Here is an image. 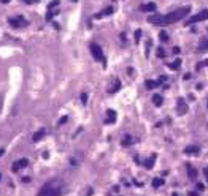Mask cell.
Here are the masks:
<instances>
[{
    "label": "cell",
    "instance_id": "15",
    "mask_svg": "<svg viewBox=\"0 0 208 196\" xmlns=\"http://www.w3.org/2000/svg\"><path fill=\"white\" fill-rule=\"evenodd\" d=\"M145 84H146V89L152 90V89L159 87V85H160V82H159V81H152V79H148L146 82H145Z\"/></svg>",
    "mask_w": 208,
    "mask_h": 196
},
{
    "label": "cell",
    "instance_id": "2",
    "mask_svg": "<svg viewBox=\"0 0 208 196\" xmlns=\"http://www.w3.org/2000/svg\"><path fill=\"white\" fill-rule=\"evenodd\" d=\"M62 191H64V183H62V180H49V182H46L43 188L40 191H38L37 196H61Z\"/></svg>",
    "mask_w": 208,
    "mask_h": 196
},
{
    "label": "cell",
    "instance_id": "4",
    "mask_svg": "<svg viewBox=\"0 0 208 196\" xmlns=\"http://www.w3.org/2000/svg\"><path fill=\"white\" fill-rule=\"evenodd\" d=\"M207 19H208V10H203V11H200V13H197L195 16H192V18L187 19L186 25L195 24V22H200V21H207Z\"/></svg>",
    "mask_w": 208,
    "mask_h": 196
},
{
    "label": "cell",
    "instance_id": "30",
    "mask_svg": "<svg viewBox=\"0 0 208 196\" xmlns=\"http://www.w3.org/2000/svg\"><path fill=\"white\" fill-rule=\"evenodd\" d=\"M173 54H180V48H173Z\"/></svg>",
    "mask_w": 208,
    "mask_h": 196
},
{
    "label": "cell",
    "instance_id": "25",
    "mask_svg": "<svg viewBox=\"0 0 208 196\" xmlns=\"http://www.w3.org/2000/svg\"><path fill=\"white\" fill-rule=\"evenodd\" d=\"M157 57H160V59L165 57V51H164L162 48H157Z\"/></svg>",
    "mask_w": 208,
    "mask_h": 196
},
{
    "label": "cell",
    "instance_id": "20",
    "mask_svg": "<svg viewBox=\"0 0 208 196\" xmlns=\"http://www.w3.org/2000/svg\"><path fill=\"white\" fill-rule=\"evenodd\" d=\"M162 101H164V98L160 97V95H154V97H152V103H154L156 106H160V104H162Z\"/></svg>",
    "mask_w": 208,
    "mask_h": 196
},
{
    "label": "cell",
    "instance_id": "29",
    "mask_svg": "<svg viewBox=\"0 0 208 196\" xmlns=\"http://www.w3.org/2000/svg\"><path fill=\"white\" fill-rule=\"evenodd\" d=\"M197 187H199V190H203V188H205V185H203V183H197Z\"/></svg>",
    "mask_w": 208,
    "mask_h": 196
},
{
    "label": "cell",
    "instance_id": "37",
    "mask_svg": "<svg viewBox=\"0 0 208 196\" xmlns=\"http://www.w3.org/2000/svg\"><path fill=\"white\" fill-rule=\"evenodd\" d=\"M0 180H2V174H0Z\"/></svg>",
    "mask_w": 208,
    "mask_h": 196
},
{
    "label": "cell",
    "instance_id": "21",
    "mask_svg": "<svg viewBox=\"0 0 208 196\" xmlns=\"http://www.w3.org/2000/svg\"><path fill=\"white\" fill-rule=\"evenodd\" d=\"M162 183H164V180H162V179H157V177H156V179H152V187H154V188L162 187Z\"/></svg>",
    "mask_w": 208,
    "mask_h": 196
},
{
    "label": "cell",
    "instance_id": "13",
    "mask_svg": "<svg viewBox=\"0 0 208 196\" xmlns=\"http://www.w3.org/2000/svg\"><path fill=\"white\" fill-rule=\"evenodd\" d=\"M45 130H43V128H41V130H38V131H35V135L32 136V141H33V142H38V141H40V139H43V138H45Z\"/></svg>",
    "mask_w": 208,
    "mask_h": 196
},
{
    "label": "cell",
    "instance_id": "33",
    "mask_svg": "<svg viewBox=\"0 0 208 196\" xmlns=\"http://www.w3.org/2000/svg\"><path fill=\"white\" fill-rule=\"evenodd\" d=\"M0 2H2V3H10L11 0H0Z\"/></svg>",
    "mask_w": 208,
    "mask_h": 196
},
{
    "label": "cell",
    "instance_id": "17",
    "mask_svg": "<svg viewBox=\"0 0 208 196\" xmlns=\"http://www.w3.org/2000/svg\"><path fill=\"white\" fill-rule=\"evenodd\" d=\"M142 11H156V3H146V5H142Z\"/></svg>",
    "mask_w": 208,
    "mask_h": 196
},
{
    "label": "cell",
    "instance_id": "8",
    "mask_svg": "<svg viewBox=\"0 0 208 196\" xmlns=\"http://www.w3.org/2000/svg\"><path fill=\"white\" fill-rule=\"evenodd\" d=\"M119 89H121V81H119V79H113L111 85H108L107 92H108V93H116Z\"/></svg>",
    "mask_w": 208,
    "mask_h": 196
},
{
    "label": "cell",
    "instance_id": "35",
    "mask_svg": "<svg viewBox=\"0 0 208 196\" xmlns=\"http://www.w3.org/2000/svg\"><path fill=\"white\" fill-rule=\"evenodd\" d=\"M24 2H26V3H30V2H32V0H24Z\"/></svg>",
    "mask_w": 208,
    "mask_h": 196
},
{
    "label": "cell",
    "instance_id": "27",
    "mask_svg": "<svg viewBox=\"0 0 208 196\" xmlns=\"http://www.w3.org/2000/svg\"><path fill=\"white\" fill-rule=\"evenodd\" d=\"M81 103H83V104L88 103V95H86V93H83V95H81Z\"/></svg>",
    "mask_w": 208,
    "mask_h": 196
},
{
    "label": "cell",
    "instance_id": "22",
    "mask_svg": "<svg viewBox=\"0 0 208 196\" xmlns=\"http://www.w3.org/2000/svg\"><path fill=\"white\" fill-rule=\"evenodd\" d=\"M160 41H164V43H167L168 41V35H167V32H160Z\"/></svg>",
    "mask_w": 208,
    "mask_h": 196
},
{
    "label": "cell",
    "instance_id": "9",
    "mask_svg": "<svg viewBox=\"0 0 208 196\" xmlns=\"http://www.w3.org/2000/svg\"><path fill=\"white\" fill-rule=\"evenodd\" d=\"M116 122V112L113 109H107V117H105V123L111 125Z\"/></svg>",
    "mask_w": 208,
    "mask_h": 196
},
{
    "label": "cell",
    "instance_id": "32",
    "mask_svg": "<svg viewBox=\"0 0 208 196\" xmlns=\"http://www.w3.org/2000/svg\"><path fill=\"white\" fill-rule=\"evenodd\" d=\"M3 154H5V149H0V157H2Z\"/></svg>",
    "mask_w": 208,
    "mask_h": 196
},
{
    "label": "cell",
    "instance_id": "38",
    "mask_svg": "<svg viewBox=\"0 0 208 196\" xmlns=\"http://www.w3.org/2000/svg\"><path fill=\"white\" fill-rule=\"evenodd\" d=\"M207 106H208V100H207Z\"/></svg>",
    "mask_w": 208,
    "mask_h": 196
},
{
    "label": "cell",
    "instance_id": "16",
    "mask_svg": "<svg viewBox=\"0 0 208 196\" xmlns=\"http://www.w3.org/2000/svg\"><path fill=\"white\" fill-rule=\"evenodd\" d=\"M180 65H181V59H175L173 62H170V63H167V66L170 70H178Z\"/></svg>",
    "mask_w": 208,
    "mask_h": 196
},
{
    "label": "cell",
    "instance_id": "18",
    "mask_svg": "<svg viewBox=\"0 0 208 196\" xmlns=\"http://www.w3.org/2000/svg\"><path fill=\"white\" fill-rule=\"evenodd\" d=\"M113 11H115V10H113V8H111V6H108V8H105L103 11H102V13H99V14H95V18H97V19H99V18H102V16H108V14H111V13H113Z\"/></svg>",
    "mask_w": 208,
    "mask_h": 196
},
{
    "label": "cell",
    "instance_id": "5",
    "mask_svg": "<svg viewBox=\"0 0 208 196\" xmlns=\"http://www.w3.org/2000/svg\"><path fill=\"white\" fill-rule=\"evenodd\" d=\"M8 22H10V25H11V27H14V29H21V27H26L27 24H29V22H27L22 16L10 18V19H8Z\"/></svg>",
    "mask_w": 208,
    "mask_h": 196
},
{
    "label": "cell",
    "instance_id": "24",
    "mask_svg": "<svg viewBox=\"0 0 208 196\" xmlns=\"http://www.w3.org/2000/svg\"><path fill=\"white\" fill-rule=\"evenodd\" d=\"M202 66H208V59H207L205 62H200V63H197V65H195V70H200Z\"/></svg>",
    "mask_w": 208,
    "mask_h": 196
},
{
    "label": "cell",
    "instance_id": "14",
    "mask_svg": "<svg viewBox=\"0 0 208 196\" xmlns=\"http://www.w3.org/2000/svg\"><path fill=\"white\" fill-rule=\"evenodd\" d=\"M154 161H156V154H152L150 158L145 161V168H146V169H151V168L154 166Z\"/></svg>",
    "mask_w": 208,
    "mask_h": 196
},
{
    "label": "cell",
    "instance_id": "12",
    "mask_svg": "<svg viewBox=\"0 0 208 196\" xmlns=\"http://www.w3.org/2000/svg\"><path fill=\"white\" fill-rule=\"evenodd\" d=\"M186 168H187V176H189V179L191 180H195V177H197V169H194L189 163L186 164Z\"/></svg>",
    "mask_w": 208,
    "mask_h": 196
},
{
    "label": "cell",
    "instance_id": "34",
    "mask_svg": "<svg viewBox=\"0 0 208 196\" xmlns=\"http://www.w3.org/2000/svg\"><path fill=\"white\" fill-rule=\"evenodd\" d=\"M205 177H207V182H208V169H205Z\"/></svg>",
    "mask_w": 208,
    "mask_h": 196
},
{
    "label": "cell",
    "instance_id": "36",
    "mask_svg": "<svg viewBox=\"0 0 208 196\" xmlns=\"http://www.w3.org/2000/svg\"><path fill=\"white\" fill-rule=\"evenodd\" d=\"M172 196H178V195H176V193H173V195H172Z\"/></svg>",
    "mask_w": 208,
    "mask_h": 196
},
{
    "label": "cell",
    "instance_id": "23",
    "mask_svg": "<svg viewBox=\"0 0 208 196\" xmlns=\"http://www.w3.org/2000/svg\"><path fill=\"white\" fill-rule=\"evenodd\" d=\"M59 3H61L59 0H53V2L48 5V8H49V10H54V6H59Z\"/></svg>",
    "mask_w": 208,
    "mask_h": 196
},
{
    "label": "cell",
    "instance_id": "26",
    "mask_svg": "<svg viewBox=\"0 0 208 196\" xmlns=\"http://www.w3.org/2000/svg\"><path fill=\"white\" fill-rule=\"evenodd\" d=\"M140 37H142V30H137L135 32V43L140 41Z\"/></svg>",
    "mask_w": 208,
    "mask_h": 196
},
{
    "label": "cell",
    "instance_id": "10",
    "mask_svg": "<svg viewBox=\"0 0 208 196\" xmlns=\"http://www.w3.org/2000/svg\"><path fill=\"white\" fill-rule=\"evenodd\" d=\"M132 142H133L132 135H127V133H125V135L123 136V139H121V144H123V147H130Z\"/></svg>",
    "mask_w": 208,
    "mask_h": 196
},
{
    "label": "cell",
    "instance_id": "28",
    "mask_svg": "<svg viewBox=\"0 0 208 196\" xmlns=\"http://www.w3.org/2000/svg\"><path fill=\"white\" fill-rule=\"evenodd\" d=\"M67 120H68V117H67V116H64V117H62V119H61V122H59V123H61V125H62V123H65V122H67Z\"/></svg>",
    "mask_w": 208,
    "mask_h": 196
},
{
    "label": "cell",
    "instance_id": "3",
    "mask_svg": "<svg viewBox=\"0 0 208 196\" xmlns=\"http://www.w3.org/2000/svg\"><path fill=\"white\" fill-rule=\"evenodd\" d=\"M91 54H92L94 60H95V62H102L103 68H107V59H105L103 51H102V48L97 44V43H92V44H91Z\"/></svg>",
    "mask_w": 208,
    "mask_h": 196
},
{
    "label": "cell",
    "instance_id": "1",
    "mask_svg": "<svg viewBox=\"0 0 208 196\" xmlns=\"http://www.w3.org/2000/svg\"><path fill=\"white\" fill-rule=\"evenodd\" d=\"M191 8L189 6H183V8H178L175 11H172V13L168 14H154V16H150L148 18V21L151 22V24L154 25H168V24H175V22L181 21L183 18H186L187 14H189Z\"/></svg>",
    "mask_w": 208,
    "mask_h": 196
},
{
    "label": "cell",
    "instance_id": "7",
    "mask_svg": "<svg viewBox=\"0 0 208 196\" xmlns=\"http://www.w3.org/2000/svg\"><path fill=\"white\" fill-rule=\"evenodd\" d=\"M187 109H189V108H187L186 101H184L183 98H178V100H176V111H178V114H181V116L186 114Z\"/></svg>",
    "mask_w": 208,
    "mask_h": 196
},
{
    "label": "cell",
    "instance_id": "31",
    "mask_svg": "<svg viewBox=\"0 0 208 196\" xmlns=\"http://www.w3.org/2000/svg\"><path fill=\"white\" fill-rule=\"evenodd\" d=\"M187 196H197V193H194V191H189V193H187Z\"/></svg>",
    "mask_w": 208,
    "mask_h": 196
},
{
    "label": "cell",
    "instance_id": "19",
    "mask_svg": "<svg viewBox=\"0 0 208 196\" xmlns=\"http://www.w3.org/2000/svg\"><path fill=\"white\" fill-rule=\"evenodd\" d=\"M207 49H208V38H203V40L200 41V44H199V52L207 51Z\"/></svg>",
    "mask_w": 208,
    "mask_h": 196
},
{
    "label": "cell",
    "instance_id": "11",
    "mask_svg": "<svg viewBox=\"0 0 208 196\" xmlns=\"http://www.w3.org/2000/svg\"><path fill=\"white\" fill-rule=\"evenodd\" d=\"M199 152H200V149L197 146H189L184 149V154H187V155H197Z\"/></svg>",
    "mask_w": 208,
    "mask_h": 196
},
{
    "label": "cell",
    "instance_id": "6",
    "mask_svg": "<svg viewBox=\"0 0 208 196\" xmlns=\"http://www.w3.org/2000/svg\"><path fill=\"white\" fill-rule=\"evenodd\" d=\"M29 166V160L27 158H21V160H18V161H14L13 164H11V171L13 172H18L19 169H24V168Z\"/></svg>",
    "mask_w": 208,
    "mask_h": 196
}]
</instances>
